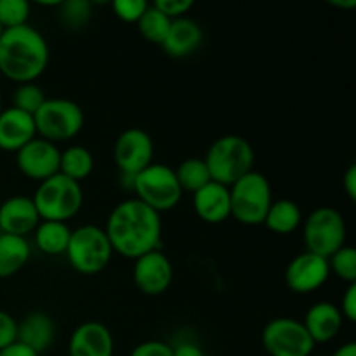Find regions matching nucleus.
<instances>
[{"label": "nucleus", "mask_w": 356, "mask_h": 356, "mask_svg": "<svg viewBox=\"0 0 356 356\" xmlns=\"http://www.w3.org/2000/svg\"><path fill=\"white\" fill-rule=\"evenodd\" d=\"M113 254L138 259L162 242V216L138 198H127L111 209L104 226Z\"/></svg>", "instance_id": "nucleus-1"}, {"label": "nucleus", "mask_w": 356, "mask_h": 356, "mask_svg": "<svg viewBox=\"0 0 356 356\" xmlns=\"http://www.w3.org/2000/svg\"><path fill=\"white\" fill-rule=\"evenodd\" d=\"M49 44L30 24L3 30L0 35V73L13 82L33 83L49 65Z\"/></svg>", "instance_id": "nucleus-2"}, {"label": "nucleus", "mask_w": 356, "mask_h": 356, "mask_svg": "<svg viewBox=\"0 0 356 356\" xmlns=\"http://www.w3.org/2000/svg\"><path fill=\"white\" fill-rule=\"evenodd\" d=\"M254 160L256 155L249 139L236 134H226L216 139L204 156L211 179L228 188L254 170Z\"/></svg>", "instance_id": "nucleus-3"}, {"label": "nucleus", "mask_w": 356, "mask_h": 356, "mask_svg": "<svg viewBox=\"0 0 356 356\" xmlns=\"http://www.w3.org/2000/svg\"><path fill=\"white\" fill-rule=\"evenodd\" d=\"M31 200L40 216V221L66 222L75 218L82 209L83 191L80 183L58 172L38 183Z\"/></svg>", "instance_id": "nucleus-4"}, {"label": "nucleus", "mask_w": 356, "mask_h": 356, "mask_svg": "<svg viewBox=\"0 0 356 356\" xmlns=\"http://www.w3.org/2000/svg\"><path fill=\"white\" fill-rule=\"evenodd\" d=\"M271 202L273 193L268 177L257 170H250L229 186V218L243 226H259L266 218Z\"/></svg>", "instance_id": "nucleus-5"}, {"label": "nucleus", "mask_w": 356, "mask_h": 356, "mask_svg": "<svg viewBox=\"0 0 356 356\" xmlns=\"http://www.w3.org/2000/svg\"><path fill=\"white\" fill-rule=\"evenodd\" d=\"M65 256L76 273L97 275L110 264L113 249L103 228L82 225L72 229Z\"/></svg>", "instance_id": "nucleus-6"}, {"label": "nucleus", "mask_w": 356, "mask_h": 356, "mask_svg": "<svg viewBox=\"0 0 356 356\" xmlns=\"http://www.w3.org/2000/svg\"><path fill=\"white\" fill-rule=\"evenodd\" d=\"M37 138L52 143L70 141L83 129V110L79 103L66 97H47L33 115Z\"/></svg>", "instance_id": "nucleus-7"}, {"label": "nucleus", "mask_w": 356, "mask_h": 356, "mask_svg": "<svg viewBox=\"0 0 356 356\" xmlns=\"http://www.w3.org/2000/svg\"><path fill=\"white\" fill-rule=\"evenodd\" d=\"M132 191L138 200L152 207L160 216L162 212L172 211L183 198V190L177 183L176 172L165 163H152L134 176Z\"/></svg>", "instance_id": "nucleus-8"}, {"label": "nucleus", "mask_w": 356, "mask_h": 356, "mask_svg": "<svg viewBox=\"0 0 356 356\" xmlns=\"http://www.w3.org/2000/svg\"><path fill=\"white\" fill-rule=\"evenodd\" d=\"M346 221L334 207H318L302 221L306 250L329 259L336 250L346 245Z\"/></svg>", "instance_id": "nucleus-9"}, {"label": "nucleus", "mask_w": 356, "mask_h": 356, "mask_svg": "<svg viewBox=\"0 0 356 356\" xmlns=\"http://www.w3.org/2000/svg\"><path fill=\"white\" fill-rule=\"evenodd\" d=\"M261 341L270 356H312L316 346L301 320L291 316L270 320L263 329Z\"/></svg>", "instance_id": "nucleus-10"}, {"label": "nucleus", "mask_w": 356, "mask_h": 356, "mask_svg": "<svg viewBox=\"0 0 356 356\" xmlns=\"http://www.w3.org/2000/svg\"><path fill=\"white\" fill-rule=\"evenodd\" d=\"M155 145L145 129L131 127L120 132L113 145V160L122 176L134 177L153 163Z\"/></svg>", "instance_id": "nucleus-11"}, {"label": "nucleus", "mask_w": 356, "mask_h": 356, "mask_svg": "<svg viewBox=\"0 0 356 356\" xmlns=\"http://www.w3.org/2000/svg\"><path fill=\"white\" fill-rule=\"evenodd\" d=\"M174 280V266L162 250H152L134 259L132 282L141 294L156 298L169 291Z\"/></svg>", "instance_id": "nucleus-12"}, {"label": "nucleus", "mask_w": 356, "mask_h": 356, "mask_svg": "<svg viewBox=\"0 0 356 356\" xmlns=\"http://www.w3.org/2000/svg\"><path fill=\"white\" fill-rule=\"evenodd\" d=\"M59 155L61 149L42 138L30 143L16 152V165L23 176L42 183L59 172Z\"/></svg>", "instance_id": "nucleus-13"}, {"label": "nucleus", "mask_w": 356, "mask_h": 356, "mask_svg": "<svg viewBox=\"0 0 356 356\" xmlns=\"http://www.w3.org/2000/svg\"><path fill=\"white\" fill-rule=\"evenodd\" d=\"M330 277L329 263L325 257L316 254L305 252L298 254L285 268V285L294 294H312L318 291Z\"/></svg>", "instance_id": "nucleus-14"}, {"label": "nucleus", "mask_w": 356, "mask_h": 356, "mask_svg": "<svg viewBox=\"0 0 356 356\" xmlns=\"http://www.w3.org/2000/svg\"><path fill=\"white\" fill-rule=\"evenodd\" d=\"M113 334L96 320L80 323L70 336L68 356H113Z\"/></svg>", "instance_id": "nucleus-15"}, {"label": "nucleus", "mask_w": 356, "mask_h": 356, "mask_svg": "<svg viewBox=\"0 0 356 356\" xmlns=\"http://www.w3.org/2000/svg\"><path fill=\"white\" fill-rule=\"evenodd\" d=\"M40 222L31 197L14 195L0 204V233L24 236L33 233Z\"/></svg>", "instance_id": "nucleus-16"}, {"label": "nucleus", "mask_w": 356, "mask_h": 356, "mask_svg": "<svg viewBox=\"0 0 356 356\" xmlns=\"http://www.w3.org/2000/svg\"><path fill=\"white\" fill-rule=\"evenodd\" d=\"M37 138V129L31 115L9 106L0 111V149L16 153L26 143Z\"/></svg>", "instance_id": "nucleus-17"}, {"label": "nucleus", "mask_w": 356, "mask_h": 356, "mask_svg": "<svg viewBox=\"0 0 356 356\" xmlns=\"http://www.w3.org/2000/svg\"><path fill=\"white\" fill-rule=\"evenodd\" d=\"M343 315L334 302L318 301L306 312L302 325L315 344L330 343L343 329Z\"/></svg>", "instance_id": "nucleus-18"}, {"label": "nucleus", "mask_w": 356, "mask_h": 356, "mask_svg": "<svg viewBox=\"0 0 356 356\" xmlns=\"http://www.w3.org/2000/svg\"><path fill=\"white\" fill-rule=\"evenodd\" d=\"M195 214L209 225H221L232 214L229 205V188L216 181L205 184L193 193Z\"/></svg>", "instance_id": "nucleus-19"}, {"label": "nucleus", "mask_w": 356, "mask_h": 356, "mask_svg": "<svg viewBox=\"0 0 356 356\" xmlns=\"http://www.w3.org/2000/svg\"><path fill=\"white\" fill-rule=\"evenodd\" d=\"M202 40H204V33H202L200 24L191 17L184 16L179 19H172L162 49L170 58L181 59L193 54L200 47Z\"/></svg>", "instance_id": "nucleus-20"}, {"label": "nucleus", "mask_w": 356, "mask_h": 356, "mask_svg": "<svg viewBox=\"0 0 356 356\" xmlns=\"http://www.w3.org/2000/svg\"><path fill=\"white\" fill-rule=\"evenodd\" d=\"M56 327L49 315L42 312L30 313L17 322V339L21 344L40 355L54 343Z\"/></svg>", "instance_id": "nucleus-21"}, {"label": "nucleus", "mask_w": 356, "mask_h": 356, "mask_svg": "<svg viewBox=\"0 0 356 356\" xmlns=\"http://www.w3.org/2000/svg\"><path fill=\"white\" fill-rule=\"evenodd\" d=\"M30 243L24 236L0 233V278H9L26 266Z\"/></svg>", "instance_id": "nucleus-22"}, {"label": "nucleus", "mask_w": 356, "mask_h": 356, "mask_svg": "<svg viewBox=\"0 0 356 356\" xmlns=\"http://www.w3.org/2000/svg\"><path fill=\"white\" fill-rule=\"evenodd\" d=\"M263 225L277 235H291L302 225L301 207L294 200L280 198L271 202Z\"/></svg>", "instance_id": "nucleus-23"}, {"label": "nucleus", "mask_w": 356, "mask_h": 356, "mask_svg": "<svg viewBox=\"0 0 356 356\" xmlns=\"http://www.w3.org/2000/svg\"><path fill=\"white\" fill-rule=\"evenodd\" d=\"M35 245L45 256H63L68 247L72 229L66 222L40 221L33 232Z\"/></svg>", "instance_id": "nucleus-24"}, {"label": "nucleus", "mask_w": 356, "mask_h": 356, "mask_svg": "<svg viewBox=\"0 0 356 356\" xmlns=\"http://www.w3.org/2000/svg\"><path fill=\"white\" fill-rule=\"evenodd\" d=\"M94 170V156L89 148L80 145L68 146L59 155V174L80 183L87 179Z\"/></svg>", "instance_id": "nucleus-25"}, {"label": "nucleus", "mask_w": 356, "mask_h": 356, "mask_svg": "<svg viewBox=\"0 0 356 356\" xmlns=\"http://www.w3.org/2000/svg\"><path fill=\"white\" fill-rule=\"evenodd\" d=\"M174 172H176L177 183H179L183 193L188 191V193L193 195L195 191H198L200 188H204L205 184L212 181L204 159L183 160V162L174 169Z\"/></svg>", "instance_id": "nucleus-26"}, {"label": "nucleus", "mask_w": 356, "mask_h": 356, "mask_svg": "<svg viewBox=\"0 0 356 356\" xmlns=\"http://www.w3.org/2000/svg\"><path fill=\"white\" fill-rule=\"evenodd\" d=\"M170 23H172V19H169L165 14L160 13V10L152 3V6H148V9L145 10L141 19L136 24H138L139 33H141V37L145 38V40L156 45H162L167 37V31H169L170 28Z\"/></svg>", "instance_id": "nucleus-27"}, {"label": "nucleus", "mask_w": 356, "mask_h": 356, "mask_svg": "<svg viewBox=\"0 0 356 356\" xmlns=\"http://www.w3.org/2000/svg\"><path fill=\"white\" fill-rule=\"evenodd\" d=\"M59 19L68 30H80L92 16V3L87 0H66L59 2Z\"/></svg>", "instance_id": "nucleus-28"}, {"label": "nucleus", "mask_w": 356, "mask_h": 356, "mask_svg": "<svg viewBox=\"0 0 356 356\" xmlns=\"http://www.w3.org/2000/svg\"><path fill=\"white\" fill-rule=\"evenodd\" d=\"M330 275H336L348 285L356 284V250L355 247L344 245L327 259Z\"/></svg>", "instance_id": "nucleus-29"}, {"label": "nucleus", "mask_w": 356, "mask_h": 356, "mask_svg": "<svg viewBox=\"0 0 356 356\" xmlns=\"http://www.w3.org/2000/svg\"><path fill=\"white\" fill-rule=\"evenodd\" d=\"M45 99L47 97H45L44 90L37 83H21L13 94V106L33 117L45 103Z\"/></svg>", "instance_id": "nucleus-30"}, {"label": "nucleus", "mask_w": 356, "mask_h": 356, "mask_svg": "<svg viewBox=\"0 0 356 356\" xmlns=\"http://www.w3.org/2000/svg\"><path fill=\"white\" fill-rule=\"evenodd\" d=\"M31 7L26 0H0V24L3 30L28 24Z\"/></svg>", "instance_id": "nucleus-31"}, {"label": "nucleus", "mask_w": 356, "mask_h": 356, "mask_svg": "<svg viewBox=\"0 0 356 356\" xmlns=\"http://www.w3.org/2000/svg\"><path fill=\"white\" fill-rule=\"evenodd\" d=\"M149 3L145 0H115L111 3L113 14L124 23H138Z\"/></svg>", "instance_id": "nucleus-32"}, {"label": "nucleus", "mask_w": 356, "mask_h": 356, "mask_svg": "<svg viewBox=\"0 0 356 356\" xmlns=\"http://www.w3.org/2000/svg\"><path fill=\"white\" fill-rule=\"evenodd\" d=\"M153 6L165 14L169 19H179V17L186 16L188 10H191L193 2L191 0H156Z\"/></svg>", "instance_id": "nucleus-33"}, {"label": "nucleus", "mask_w": 356, "mask_h": 356, "mask_svg": "<svg viewBox=\"0 0 356 356\" xmlns=\"http://www.w3.org/2000/svg\"><path fill=\"white\" fill-rule=\"evenodd\" d=\"M129 356H172V346L163 341H145L139 343Z\"/></svg>", "instance_id": "nucleus-34"}, {"label": "nucleus", "mask_w": 356, "mask_h": 356, "mask_svg": "<svg viewBox=\"0 0 356 356\" xmlns=\"http://www.w3.org/2000/svg\"><path fill=\"white\" fill-rule=\"evenodd\" d=\"M17 339V322L13 315L0 309V350Z\"/></svg>", "instance_id": "nucleus-35"}, {"label": "nucleus", "mask_w": 356, "mask_h": 356, "mask_svg": "<svg viewBox=\"0 0 356 356\" xmlns=\"http://www.w3.org/2000/svg\"><path fill=\"white\" fill-rule=\"evenodd\" d=\"M337 308H339L344 320L351 323L356 322V284L348 285L343 298H341V306H337Z\"/></svg>", "instance_id": "nucleus-36"}, {"label": "nucleus", "mask_w": 356, "mask_h": 356, "mask_svg": "<svg viewBox=\"0 0 356 356\" xmlns=\"http://www.w3.org/2000/svg\"><path fill=\"white\" fill-rule=\"evenodd\" d=\"M343 188H344V193L348 195L351 202L356 200V165L348 167V170L344 172L343 176Z\"/></svg>", "instance_id": "nucleus-37"}, {"label": "nucleus", "mask_w": 356, "mask_h": 356, "mask_svg": "<svg viewBox=\"0 0 356 356\" xmlns=\"http://www.w3.org/2000/svg\"><path fill=\"white\" fill-rule=\"evenodd\" d=\"M172 356H205V353L198 344L184 341V343H177L176 346H172Z\"/></svg>", "instance_id": "nucleus-38"}, {"label": "nucleus", "mask_w": 356, "mask_h": 356, "mask_svg": "<svg viewBox=\"0 0 356 356\" xmlns=\"http://www.w3.org/2000/svg\"><path fill=\"white\" fill-rule=\"evenodd\" d=\"M0 356H38L33 350H30L28 346L21 344L19 341H14L9 346L2 348L0 350Z\"/></svg>", "instance_id": "nucleus-39"}, {"label": "nucleus", "mask_w": 356, "mask_h": 356, "mask_svg": "<svg viewBox=\"0 0 356 356\" xmlns=\"http://www.w3.org/2000/svg\"><path fill=\"white\" fill-rule=\"evenodd\" d=\"M329 356H356V344L355 343L343 344V346L337 348V350Z\"/></svg>", "instance_id": "nucleus-40"}, {"label": "nucleus", "mask_w": 356, "mask_h": 356, "mask_svg": "<svg viewBox=\"0 0 356 356\" xmlns=\"http://www.w3.org/2000/svg\"><path fill=\"white\" fill-rule=\"evenodd\" d=\"M329 3L337 9H355L356 0H329Z\"/></svg>", "instance_id": "nucleus-41"}, {"label": "nucleus", "mask_w": 356, "mask_h": 356, "mask_svg": "<svg viewBox=\"0 0 356 356\" xmlns=\"http://www.w3.org/2000/svg\"><path fill=\"white\" fill-rule=\"evenodd\" d=\"M0 111H2V96H0Z\"/></svg>", "instance_id": "nucleus-42"}, {"label": "nucleus", "mask_w": 356, "mask_h": 356, "mask_svg": "<svg viewBox=\"0 0 356 356\" xmlns=\"http://www.w3.org/2000/svg\"><path fill=\"white\" fill-rule=\"evenodd\" d=\"M2 31H3V28H2V24H0V35H2Z\"/></svg>", "instance_id": "nucleus-43"}, {"label": "nucleus", "mask_w": 356, "mask_h": 356, "mask_svg": "<svg viewBox=\"0 0 356 356\" xmlns=\"http://www.w3.org/2000/svg\"><path fill=\"white\" fill-rule=\"evenodd\" d=\"M313 356V355H312ZM318 356H327V355H318Z\"/></svg>", "instance_id": "nucleus-44"}]
</instances>
